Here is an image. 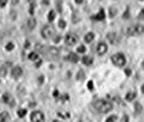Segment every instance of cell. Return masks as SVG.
I'll return each instance as SVG.
<instances>
[{
    "label": "cell",
    "mask_w": 144,
    "mask_h": 122,
    "mask_svg": "<svg viewBox=\"0 0 144 122\" xmlns=\"http://www.w3.org/2000/svg\"><path fill=\"white\" fill-rule=\"evenodd\" d=\"M93 107L95 108L97 111H99L101 114H106L113 109V104L111 102H108V101L99 100V101H95L94 103H93Z\"/></svg>",
    "instance_id": "6da1fadb"
},
{
    "label": "cell",
    "mask_w": 144,
    "mask_h": 122,
    "mask_svg": "<svg viewBox=\"0 0 144 122\" xmlns=\"http://www.w3.org/2000/svg\"><path fill=\"white\" fill-rule=\"evenodd\" d=\"M126 32L127 35L130 36H138V35H142L144 32V27L142 24H135L132 27H129L126 29Z\"/></svg>",
    "instance_id": "7a4b0ae2"
},
{
    "label": "cell",
    "mask_w": 144,
    "mask_h": 122,
    "mask_svg": "<svg viewBox=\"0 0 144 122\" xmlns=\"http://www.w3.org/2000/svg\"><path fill=\"white\" fill-rule=\"evenodd\" d=\"M111 60H112L113 65H116V66H118V67H123V66H124V65L126 63L125 55L122 54V53H117V54L112 55Z\"/></svg>",
    "instance_id": "3957f363"
},
{
    "label": "cell",
    "mask_w": 144,
    "mask_h": 122,
    "mask_svg": "<svg viewBox=\"0 0 144 122\" xmlns=\"http://www.w3.org/2000/svg\"><path fill=\"white\" fill-rule=\"evenodd\" d=\"M64 41H66V44L67 45H74V44H76L77 43L79 36L75 35V34H73V32H70V34H67V35H66Z\"/></svg>",
    "instance_id": "277c9868"
},
{
    "label": "cell",
    "mask_w": 144,
    "mask_h": 122,
    "mask_svg": "<svg viewBox=\"0 0 144 122\" xmlns=\"http://www.w3.org/2000/svg\"><path fill=\"white\" fill-rule=\"evenodd\" d=\"M54 28L50 27V25H46V27H44L43 29H42L41 31V35L42 37H44V38H50V37L54 35Z\"/></svg>",
    "instance_id": "5b68a950"
},
{
    "label": "cell",
    "mask_w": 144,
    "mask_h": 122,
    "mask_svg": "<svg viewBox=\"0 0 144 122\" xmlns=\"http://www.w3.org/2000/svg\"><path fill=\"white\" fill-rule=\"evenodd\" d=\"M30 120L31 122H43L44 121V115L42 111H33L31 114V116H30Z\"/></svg>",
    "instance_id": "8992f818"
},
{
    "label": "cell",
    "mask_w": 144,
    "mask_h": 122,
    "mask_svg": "<svg viewBox=\"0 0 144 122\" xmlns=\"http://www.w3.org/2000/svg\"><path fill=\"white\" fill-rule=\"evenodd\" d=\"M106 52H107V44L105 42H100L98 47H97V53L99 55H104Z\"/></svg>",
    "instance_id": "52a82bcc"
},
{
    "label": "cell",
    "mask_w": 144,
    "mask_h": 122,
    "mask_svg": "<svg viewBox=\"0 0 144 122\" xmlns=\"http://www.w3.org/2000/svg\"><path fill=\"white\" fill-rule=\"evenodd\" d=\"M23 74V69L22 67H19V66H16V67L12 68V77L13 78H19L20 76Z\"/></svg>",
    "instance_id": "ba28073f"
},
{
    "label": "cell",
    "mask_w": 144,
    "mask_h": 122,
    "mask_svg": "<svg viewBox=\"0 0 144 122\" xmlns=\"http://www.w3.org/2000/svg\"><path fill=\"white\" fill-rule=\"evenodd\" d=\"M92 19H93V20H98V22L104 20V19H105V11H104V10H100L99 13L97 14V16H93Z\"/></svg>",
    "instance_id": "9c48e42d"
},
{
    "label": "cell",
    "mask_w": 144,
    "mask_h": 122,
    "mask_svg": "<svg viewBox=\"0 0 144 122\" xmlns=\"http://www.w3.org/2000/svg\"><path fill=\"white\" fill-rule=\"evenodd\" d=\"M67 60L73 63H76L77 61H79V56H77V54H75V53H70V54H68Z\"/></svg>",
    "instance_id": "30bf717a"
},
{
    "label": "cell",
    "mask_w": 144,
    "mask_h": 122,
    "mask_svg": "<svg viewBox=\"0 0 144 122\" xmlns=\"http://www.w3.org/2000/svg\"><path fill=\"white\" fill-rule=\"evenodd\" d=\"M26 24H27V28H29L30 30H33L37 25V22H36V19L35 18H30V19H27Z\"/></svg>",
    "instance_id": "8fae6325"
},
{
    "label": "cell",
    "mask_w": 144,
    "mask_h": 122,
    "mask_svg": "<svg viewBox=\"0 0 144 122\" xmlns=\"http://www.w3.org/2000/svg\"><path fill=\"white\" fill-rule=\"evenodd\" d=\"M1 100H3V102H4V103L14 104V102L12 101V98H11V96H10L9 93H5V95H3V97H1Z\"/></svg>",
    "instance_id": "7c38bea8"
},
{
    "label": "cell",
    "mask_w": 144,
    "mask_h": 122,
    "mask_svg": "<svg viewBox=\"0 0 144 122\" xmlns=\"http://www.w3.org/2000/svg\"><path fill=\"white\" fill-rule=\"evenodd\" d=\"M94 34L93 32H88V34H86L85 35V42L86 43H90V42H93L94 40Z\"/></svg>",
    "instance_id": "4fadbf2b"
},
{
    "label": "cell",
    "mask_w": 144,
    "mask_h": 122,
    "mask_svg": "<svg viewBox=\"0 0 144 122\" xmlns=\"http://www.w3.org/2000/svg\"><path fill=\"white\" fill-rule=\"evenodd\" d=\"M82 63L86 65V66H89L93 63V58H90V56H83L82 58Z\"/></svg>",
    "instance_id": "5bb4252c"
},
{
    "label": "cell",
    "mask_w": 144,
    "mask_h": 122,
    "mask_svg": "<svg viewBox=\"0 0 144 122\" xmlns=\"http://www.w3.org/2000/svg\"><path fill=\"white\" fill-rule=\"evenodd\" d=\"M10 115L7 111H3V113H0V122H6L9 120Z\"/></svg>",
    "instance_id": "9a60e30c"
},
{
    "label": "cell",
    "mask_w": 144,
    "mask_h": 122,
    "mask_svg": "<svg viewBox=\"0 0 144 122\" xmlns=\"http://www.w3.org/2000/svg\"><path fill=\"white\" fill-rule=\"evenodd\" d=\"M136 98V93L135 92H127L125 96V100L127 101V102H132V101Z\"/></svg>",
    "instance_id": "2e32d148"
},
{
    "label": "cell",
    "mask_w": 144,
    "mask_h": 122,
    "mask_svg": "<svg viewBox=\"0 0 144 122\" xmlns=\"http://www.w3.org/2000/svg\"><path fill=\"white\" fill-rule=\"evenodd\" d=\"M107 38L111 41V43H117V35L114 32H111L107 35Z\"/></svg>",
    "instance_id": "e0dca14e"
},
{
    "label": "cell",
    "mask_w": 144,
    "mask_h": 122,
    "mask_svg": "<svg viewBox=\"0 0 144 122\" xmlns=\"http://www.w3.org/2000/svg\"><path fill=\"white\" fill-rule=\"evenodd\" d=\"M29 60H31V61H36V60H38V54L35 53V52L30 53V54H29Z\"/></svg>",
    "instance_id": "ac0fdd59"
},
{
    "label": "cell",
    "mask_w": 144,
    "mask_h": 122,
    "mask_svg": "<svg viewBox=\"0 0 144 122\" xmlns=\"http://www.w3.org/2000/svg\"><path fill=\"white\" fill-rule=\"evenodd\" d=\"M55 17H56V12L51 10V11L49 12V14H48V19H49V22H53V20L55 19Z\"/></svg>",
    "instance_id": "d6986e66"
},
{
    "label": "cell",
    "mask_w": 144,
    "mask_h": 122,
    "mask_svg": "<svg viewBox=\"0 0 144 122\" xmlns=\"http://www.w3.org/2000/svg\"><path fill=\"white\" fill-rule=\"evenodd\" d=\"M17 114H18L19 117H24V116L26 115V109H19Z\"/></svg>",
    "instance_id": "ffe728a7"
},
{
    "label": "cell",
    "mask_w": 144,
    "mask_h": 122,
    "mask_svg": "<svg viewBox=\"0 0 144 122\" xmlns=\"http://www.w3.org/2000/svg\"><path fill=\"white\" fill-rule=\"evenodd\" d=\"M13 48H14L13 42H9V43L6 44V50H7V52H11V50H13Z\"/></svg>",
    "instance_id": "44dd1931"
},
{
    "label": "cell",
    "mask_w": 144,
    "mask_h": 122,
    "mask_svg": "<svg viewBox=\"0 0 144 122\" xmlns=\"http://www.w3.org/2000/svg\"><path fill=\"white\" fill-rule=\"evenodd\" d=\"M117 121V116L116 115H112V116H110V117L106 120V122H116Z\"/></svg>",
    "instance_id": "7402d4cb"
},
{
    "label": "cell",
    "mask_w": 144,
    "mask_h": 122,
    "mask_svg": "<svg viewBox=\"0 0 144 122\" xmlns=\"http://www.w3.org/2000/svg\"><path fill=\"white\" fill-rule=\"evenodd\" d=\"M59 27L61 28V29H64V28H66V22H64L63 19H60V22H59Z\"/></svg>",
    "instance_id": "603a6c76"
},
{
    "label": "cell",
    "mask_w": 144,
    "mask_h": 122,
    "mask_svg": "<svg viewBox=\"0 0 144 122\" xmlns=\"http://www.w3.org/2000/svg\"><path fill=\"white\" fill-rule=\"evenodd\" d=\"M86 52V47L85 45H80V47H79V48H77V53H85Z\"/></svg>",
    "instance_id": "cb8c5ba5"
},
{
    "label": "cell",
    "mask_w": 144,
    "mask_h": 122,
    "mask_svg": "<svg viewBox=\"0 0 144 122\" xmlns=\"http://www.w3.org/2000/svg\"><path fill=\"white\" fill-rule=\"evenodd\" d=\"M135 108H136V111H137V113H140V111H142V107H140L139 103H136Z\"/></svg>",
    "instance_id": "d4e9b609"
},
{
    "label": "cell",
    "mask_w": 144,
    "mask_h": 122,
    "mask_svg": "<svg viewBox=\"0 0 144 122\" xmlns=\"http://www.w3.org/2000/svg\"><path fill=\"white\" fill-rule=\"evenodd\" d=\"M0 76H6V68L5 67L0 68Z\"/></svg>",
    "instance_id": "484cf974"
},
{
    "label": "cell",
    "mask_w": 144,
    "mask_h": 122,
    "mask_svg": "<svg viewBox=\"0 0 144 122\" xmlns=\"http://www.w3.org/2000/svg\"><path fill=\"white\" fill-rule=\"evenodd\" d=\"M138 18H139V19H144V10L140 11V13L138 14Z\"/></svg>",
    "instance_id": "4316f807"
},
{
    "label": "cell",
    "mask_w": 144,
    "mask_h": 122,
    "mask_svg": "<svg viewBox=\"0 0 144 122\" xmlns=\"http://www.w3.org/2000/svg\"><path fill=\"white\" fill-rule=\"evenodd\" d=\"M87 86H88V89H89V90H93V81H88Z\"/></svg>",
    "instance_id": "83f0119b"
},
{
    "label": "cell",
    "mask_w": 144,
    "mask_h": 122,
    "mask_svg": "<svg viewBox=\"0 0 144 122\" xmlns=\"http://www.w3.org/2000/svg\"><path fill=\"white\" fill-rule=\"evenodd\" d=\"M6 3H7V0H0V6L4 7L5 5H6Z\"/></svg>",
    "instance_id": "f1b7e54d"
},
{
    "label": "cell",
    "mask_w": 144,
    "mask_h": 122,
    "mask_svg": "<svg viewBox=\"0 0 144 122\" xmlns=\"http://www.w3.org/2000/svg\"><path fill=\"white\" fill-rule=\"evenodd\" d=\"M125 74H126V76H131V71H130V68H126V69H125Z\"/></svg>",
    "instance_id": "f546056e"
},
{
    "label": "cell",
    "mask_w": 144,
    "mask_h": 122,
    "mask_svg": "<svg viewBox=\"0 0 144 122\" xmlns=\"http://www.w3.org/2000/svg\"><path fill=\"white\" fill-rule=\"evenodd\" d=\"M80 78H83V73L82 72H80L79 74H77V79H79V80H80Z\"/></svg>",
    "instance_id": "4dcf8cb0"
},
{
    "label": "cell",
    "mask_w": 144,
    "mask_h": 122,
    "mask_svg": "<svg viewBox=\"0 0 144 122\" xmlns=\"http://www.w3.org/2000/svg\"><path fill=\"white\" fill-rule=\"evenodd\" d=\"M30 14H33V5L30 6Z\"/></svg>",
    "instance_id": "1f68e13d"
},
{
    "label": "cell",
    "mask_w": 144,
    "mask_h": 122,
    "mask_svg": "<svg viewBox=\"0 0 144 122\" xmlns=\"http://www.w3.org/2000/svg\"><path fill=\"white\" fill-rule=\"evenodd\" d=\"M129 16H130V14H129V11H126V13L124 14L123 17H124V18H129Z\"/></svg>",
    "instance_id": "d6a6232c"
},
{
    "label": "cell",
    "mask_w": 144,
    "mask_h": 122,
    "mask_svg": "<svg viewBox=\"0 0 144 122\" xmlns=\"http://www.w3.org/2000/svg\"><path fill=\"white\" fill-rule=\"evenodd\" d=\"M62 100H63V101H68V95H64V96H63Z\"/></svg>",
    "instance_id": "836d02e7"
},
{
    "label": "cell",
    "mask_w": 144,
    "mask_h": 122,
    "mask_svg": "<svg viewBox=\"0 0 144 122\" xmlns=\"http://www.w3.org/2000/svg\"><path fill=\"white\" fill-rule=\"evenodd\" d=\"M54 96H55V97H57V96H59V91H57V90L54 91Z\"/></svg>",
    "instance_id": "e575fe53"
},
{
    "label": "cell",
    "mask_w": 144,
    "mask_h": 122,
    "mask_svg": "<svg viewBox=\"0 0 144 122\" xmlns=\"http://www.w3.org/2000/svg\"><path fill=\"white\" fill-rule=\"evenodd\" d=\"M41 63H42V60H39V59H38V62L36 63V66H37V67H38V66H39V65H41Z\"/></svg>",
    "instance_id": "d590c367"
},
{
    "label": "cell",
    "mask_w": 144,
    "mask_h": 122,
    "mask_svg": "<svg viewBox=\"0 0 144 122\" xmlns=\"http://www.w3.org/2000/svg\"><path fill=\"white\" fill-rule=\"evenodd\" d=\"M60 40H61V37L60 36H57L56 38H55V42H60Z\"/></svg>",
    "instance_id": "8d00e7d4"
},
{
    "label": "cell",
    "mask_w": 144,
    "mask_h": 122,
    "mask_svg": "<svg viewBox=\"0 0 144 122\" xmlns=\"http://www.w3.org/2000/svg\"><path fill=\"white\" fill-rule=\"evenodd\" d=\"M82 1H83V0H75L76 4H82Z\"/></svg>",
    "instance_id": "74e56055"
},
{
    "label": "cell",
    "mask_w": 144,
    "mask_h": 122,
    "mask_svg": "<svg viewBox=\"0 0 144 122\" xmlns=\"http://www.w3.org/2000/svg\"><path fill=\"white\" fill-rule=\"evenodd\" d=\"M38 79H39V80H38L39 83H43V79H44V78H43V76H42V77H39Z\"/></svg>",
    "instance_id": "f35d334b"
},
{
    "label": "cell",
    "mask_w": 144,
    "mask_h": 122,
    "mask_svg": "<svg viewBox=\"0 0 144 122\" xmlns=\"http://www.w3.org/2000/svg\"><path fill=\"white\" fill-rule=\"evenodd\" d=\"M43 4H44V5H48V4H49V0H43Z\"/></svg>",
    "instance_id": "ab89813d"
},
{
    "label": "cell",
    "mask_w": 144,
    "mask_h": 122,
    "mask_svg": "<svg viewBox=\"0 0 144 122\" xmlns=\"http://www.w3.org/2000/svg\"><path fill=\"white\" fill-rule=\"evenodd\" d=\"M140 89H142V92L144 93V85H142V87H140Z\"/></svg>",
    "instance_id": "60d3db41"
},
{
    "label": "cell",
    "mask_w": 144,
    "mask_h": 122,
    "mask_svg": "<svg viewBox=\"0 0 144 122\" xmlns=\"http://www.w3.org/2000/svg\"><path fill=\"white\" fill-rule=\"evenodd\" d=\"M142 67H143V69H144V61L142 62Z\"/></svg>",
    "instance_id": "b9f144b4"
},
{
    "label": "cell",
    "mask_w": 144,
    "mask_h": 122,
    "mask_svg": "<svg viewBox=\"0 0 144 122\" xmlns=\"http://www.w3.org/2000/svg\"><path fill=\"white\" fill-rule=\"evenodd\" d=\"M53 122H61V121H59V120H54Z\"/></svg>",
    "instance_id": "7bdbcfd3"
},
{
    "label": "cell",
    "mask_w": 144,
    "mask_h": 122,
    "mask_svg": "<svg viewBox=\"0 0 144 122\" xmlns=\"http://www.w3.org/2000/svg\"><path fill=\"white\" fill-rule=\"evenodd\" d=\"M29 1H31V0H29Z\"/></svg>",
    "instance_id": "ee69618b"
}]
</instances>
